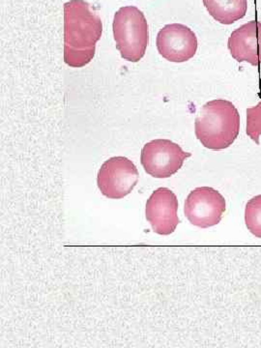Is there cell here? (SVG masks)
<instances>
[{"label": "cell", "instance_id": "obj_8", "mask_svg": "<svg viewBox=\"0 0 261 348\" xmlns=\"http://www.w3.org/2000/svg\"><path fill=\"white\" fill-rule=\"evenodd\" d=\"M177 211L176 195L168 188H159L153 192L146 202L145 217L155 233L170 235L180 223Z\"/></svg>", "mask_w": 261, "mask_h": 348}, {"label": "cell", "instance_id": "obj_5", "mask_svg": "<svg viewBox=\"0 0 261 348\" xmlns=\"http://www.w3.org/2000/svg\"><path fill=\"white\" fill-rule=\"evenodd\" d=\"M138 170L126 157H112L99 170L97 185L101 193L112 200H121L131 193L138 182Z\"/></svg>", "mask_w": 261, "mask_h": 348}, {"label": "cell", "instance_id": "obj_7", "mask_svg": "<svg viewBox=\"0 0 261 348\" xmlns=\"http://www.w3.org/2000/svg\"><path fill=\"white\" fill-rule=\"evenodd\" d=\"M157 49L169 62L183 63L196 54L198 42L195 32L181 23L164 26L156 39Z\"/></svg>", "mask_w": 261, "mask_h": 348}, {"label": "cell", "instance_id": "obj_10", "mask_svg": "<svg viewBox=\"0 0 261 348\" xmlns=\"http://www.w3.org/2000/svg\"><path fill=\"white\" fill-rule=\"evenodd\" d=\"M210 16L218 22L229 25L246 16L248 0H202Z\"/></svg>", "mask_w": 261, "mask_h": 348}, {"label": "cell", "instance_id": "obj_12", "mask_svg": "<svg viewBox=\"0 0 261 348\" xmlns=\"http://www.w3.org/2000/svg\"><path fill=\"white\" fill-rule=\"evenodd\" d=\"M247 135L257 143L260 144L261 136V101L256 107L247 109Z\"/></svg>", "mask_w": 261, "mask_h": 348}, {"label": "cell", "instance_id": "obj_11", "mask_svg": "<svg viewBox=\"0 0 261 348\" xmlns=\"http://www.w3.org/2000/svg\"><path fill=\"white\" fill-rule=\"evenodd\" d=\"M245 222L252 234L261 238V195L254 197L247 202Z\"/></svg>", "mask_w": 261, "mask_h": 348}, {"label": "cell", "instance_id": "obj_9", "mask_svg": "<svg viewBox=\"0 0 261 348\" xmlns=\"http://www.w3.org/2000/svg\"><path fill=\"white\" fill-rule=\"evenodd\" d=\"M227 48L238 62L261 65V21L251 20L235 29L228 39Z\"/></svg>", "mask_w": 261, "mask_h": 348}, {"label": "cell", "instance_id": "obj_1", "mask_svg": "<svg viewBox=\"0 0 261 348\" xmlns=\"http://www.w3.org/2000/svg\"><path fill=\"white\" fill-rule=\"evenodd\" d=\"M102 33V19L90 3L70 0L64 4V62L68 66L81 68L89 64Z\"/></svg>", "mask_w": 261, "mask_h": 348}, {"label": "cell", "instance_id": "obj_4", "mask_svg": "<svg viewBox=\"0 0 261 348\" xmlns=\"http://www.w3.org/2000/svg\"><path fill=\"white\" fill-rule=\"evenodd\" d=\"M191 153L170 139H158L147 142L141 150L140 163L146 173L154 178H168L175 174Z\"/></svg>", "mask_w": 261, "mask_h": 348}, {"label": "cell", "instance_id": "obj_3", "mask_svg": "<svg viewBox=\"0 0 261 348\" xmlns=\"http://www.w3.org/2000/svg\"><path fill=\"white\" fill-rule=\"evenodd\" d=\"M112 30L116 49L125 60L135 63L144 56L149 28L142 11L135 6L119 8L113 18Z\"/></svg>", "mask_w": 261, "mask_h": 348}, {"label": "cell", "instance_id": "obj_2", "mask_svg": "<svg viewBox=\"0 0 261 348\" xmlns=\"http://www.w3.org/2000/svg\"><path fill=\"white\" fill-rule=\"evenodd\" d=\"M240 131V114L227 100L209 101L201 108L195 121V132L203 146L223 150L230 146Z\"/></svg>", "mask_w": 261, "mask_h": 348}, {"label": "cell", "instance_id": "obj_6", "mask_svg": "<svg viewBox=\"0 0 261 348\" xmlns=\"http://www.w3.org/2000/svg\"><path fill=\"white\" fill-rule=\"evenodd\" d=\"M225 210L226 202L223 195L211 187H198L193 190L184 206L187 219L193 225L200 228L218 224Z\"/></svg>", "mask_w": 261, "mask_h": 348}]
</instances>
